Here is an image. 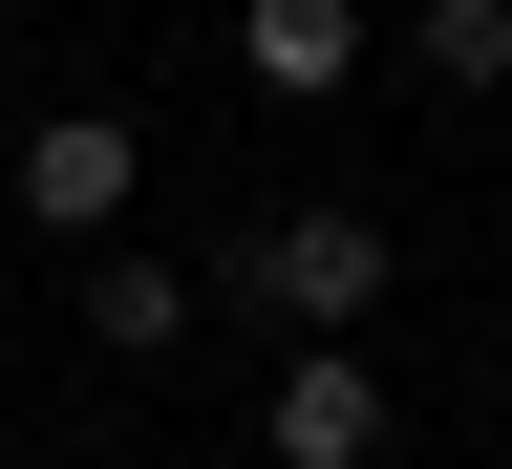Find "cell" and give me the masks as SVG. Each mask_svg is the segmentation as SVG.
I'll use <instances>...</instances> for the list:
<instances>
[{
  "mask_svg": "<svg viewBox=\"0 0 512 469\" xmlns=\"http://www.w3.org/2000/svg\"><path fill=\"white\" fill-rule=\"evenodd\" d=\"M214 278L278 320V342H363V320H384V214H342V192H320V214H256Z\"/></svg>",
  "mask_w": 512,
  "mask_h": 469,
  "instance_id": "1",
  "label": "cell"
},
{
  "mask_svg": "<svg viewBox=\"0 0 512 469\" xmlns=\"http://www.w3.org/2000/svg\"><path fill=\"white\" fill-rule=\"evenodd\" d=\"M128 192H150L128 107H43V128H22V214H43L64 256H107V235H128Z\"/></svg>",
  "mask_w": 512,
  "mask_h": 469,
  "instance_id": "2",
  "label": "cell"
},
{
  "mask_svg": "<svg viewBox=\"0 0 512 469\" xmlns=\"http://www.w3.org/2000/svg\"><path fill=\"white\" fill-rule=\"evenodd\" d=\"M256 469H384V363L363 342H299L256 384Z\"/></svg>",
  "mask_w": 512,
  "mask_h": 469,
  "instance_id": "3",
  "label": "cell"
},
{
  "mask_svg": "<svg viewBox=\"0 0 512 469\" xmlns=\"http://www.w3.org/2000/svg\"><path fill=\"white\" fill-rule=\"evenodd\" d=\"M235 64H256L278 107H342V86H363V0H235Z\"/></svg>",
  "mask_w": 512,
  "mask_h": 469,
  "instance_id": "4",
  "label": "cell"
},
{
  "mask_svg": "<svg viewBox=\"0 0 512 469\" xmlns=\"http://www.w3.org/2000/svg\"><path fill=\"white\" fill-rule=\"evenodd\" d=\"M192 278H214V256L107 235V256H86V342H107V363H171V342H192Z\"/></svg>",
  "mask_w": 512,
  "mask_h": 469,
  "instance_id": "5",
  "label": "cell"
},
{
  "mask_svg": "<svg viewBox=\"0 0 512 469\" xmlns=\"http://www.w3.org/2000/svg\"><path fill=\"white\" fill-rule=\"evenodd\" d=\"M406 64H427L448 107H491L512 86V0H406Z\"/></svg>",
  "mask_w": 512,
  "mask_h": 469,
  "instance_id": "6",
  "label": "cell"
},
{
  "mask_svg": "<svg viewBox=\"0 0 512 469\" xmlns=\"http://www.w3.org/2000/svg\"><path fill=\"white\" fill-rule=\"evenodd\" d=\"M0 22H22V0H0Z\"/></svg>",
  "mask_w": 512,
  "mask_h": 469,
  "instance_id": "7",
  "label": "cell"
},
{
  "mask_svg": "<svg viewBox=\"0 0 512 469\" xmlns=\"http://www.w3.org/2000/svg\"><path fill=\"white\" fill-rule=\"evenodd\" d=\"M214 22H235V0H214Z\"/></svg>",
  "mask_w": 512,
  "mask_h": 469,
  "instance_id": "8",
  "label": "cell"
}]
</instances>
